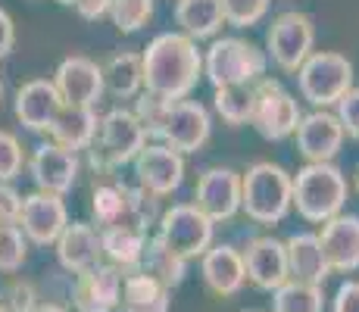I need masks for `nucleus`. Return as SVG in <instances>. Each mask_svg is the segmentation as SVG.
<instances>
[{"label":"nucleus","mask_w":359,"mask_h":312,"mask_svg":"<svg viewBox=\"0 0 359 312\" xmlns=\"http://www.w3.org/2000/svg\"><path fill=\"white\" fill-rule=\"evenodd\" d=\"M144 91L182 100L197 88L203 75V50H197V41L184 32H163L144 47Z\"/></svg>","instance_id":"f257e3e1"},{"label":"nucleus","mask_w":359,"mask_h":312,"mask_svg":"<svg viewBox=\"0 0 359 312\" xmlns=\"http://www.w3.org/2000/svg\"><path fill=\"white\" fill-rule=\"evenodd\" d=\"M291 206L306 222L322 225L344 212V203L350 197L347 175L334 163H306L297 175H291Z\"/></svg>","instance_id":"f03ea898"},{"label":"nucleus","mask_w":359,"mask_h":312,"mask_svg":"<svg viewBox=\"0 0 359 312\" xmlns=\"http://www.w3.org/2000/svg\"><path fill=\"white\" fill-rule=\"evenodd\" d=\"M147 131H144L141 119L135 116V109H109L97 125L91 147L85 150L88 163L97 175H113L116 169L135 163V156L144 150L147 144Z\"/></svg>","instance_id":"7ed1b4c3"},{"label":"nucleus","mask_w":359,"mask_h":312,"mask_svg":"<svg viewBox=\"0 0 359 312\" xmlns=\"http://www.w3.org/2000/svg\"><path fill=\"white\" fill-rule=\"evenodd\" d=\"M291 175L275 163H253L241 175V210L257 225H278L291 212Z\"/></svg>","instance_id":"20e7f679"},{"label":"nucleus","mask_w":359,"mask_h":312,"mask_svg":"<svg viewBox=\"0 0 359 312\" xmlns=\"http://www.w3.org/2000/svg\"><path fill=\"white\" fill-rule=\"evenodd\" d=\"M266 50L244 38H216L203 50V75L212 88L257 85L259 79H266Z\"/></svg>","instance_id":"39448f33"},{"label":"nucleus","mask_w":359,"mask_h":312,"mask_svg":"<svg viewBox=\"0 0 359 312\" xmlns=\"http://www.w3.org/2000/svg\"><path fill=\"white\" fill-rule=\"evenodd\" d=\"M300 97L316 109H328L353 88V62L334 50H313L297 69Z\"/></svg>","instance_id":"423d86ee"},{"label":"nucleus","mask_w":359,"mask_h":312,"mask_svg":"<svg viewBox=\"0 0 359 312\" xmlns=\"http://www.w3.org/2000/svg\"><path fill=\"white\" fill-rule=\"evenodd\" d=\"M300 107L297 97L287 91L281 81L275 79H259L253 85V109H250V125L257 128L259 137L266 141H285L300 125Z\"/></svg>","instance_id":"0eeeda50"},{"label":"nucleus","mask_w":359,"mask_h":312,"mask_svg":"<svg viewBox=\"0 0 359 312\" xmlns=\"http://www.w3.org/2000/svg\"><path fill=\"white\" fill-rule=\"evenodd\" d=\"M212 231L216 222L206 219L194 203H175L163 210L156 222V238L169 250H175L182 259H197L212 247Z\"/></svg>","instance_id":"6e6552de"},{"label":"nucleus","mask_w":359,"mask_h":312,"mask_svg":"<svg viewBox=\"0 0 359 312\" xmlns=\"http://www.w3.org/2000/svg\"><path fill=\"white\" fill-rule=\"evenodd\" d=\"M316 47V25L306 13L287 10L272 19L266 34V57L281 69V72H297L303 60L313 53Z\"/></svg>","instance_id":"1a4fd4ad"},{"label":"nucleus","mask_w":359,"mask_h":312,"mask_svg":"<svg viewBox=\"0 0 359 312\" xmlns=\"http://www.w3.org/2000/svg\"><path fill=\"white\" fill-rule=\"evenodd\" d=\"M212 135V119L210 109L197 100H172L169 109H165L160 131H156V141L165 144V147L178 150V154H197Z\"/></svg>","instance_id":"9d476101"},{"label":"nucleus","mask_w":359,"mask_h":312,"mask_svg":"<svg viewBox=\"0 0 359 312\" xmlns=\"http://www.w3.org/2000/svg\"><path fill=\"white\" fill-rule=\"evenodd\" d=\"M135 184L156 197H169L184 182V156L165 144H144V150L135 156Z\"/></svg>","instance_id":"9b49d317"},{"label":"nucleus","mask_w":359,"mask_h":312,"mask_svg":"<svg viewBox=\"0 0 359 312\" xmlns=\"http://www.w3.org/2000/svg\"><path fill=\"white\" fill-rule=\"evenodd\" d=\"M66 225H69V210H66L63 197L44 194V191H34L29 197H22L19 228H22L25 240H32L38 247H53Z\"/></svg>","instance_id":"f8f14e48"},{"label":"nucleus","mask_w":359,"mask_h":312,"mask_svg":"<svg viewBox=\"0 0 359 312\" xmlns=\"http://www.w3.org/2000/svg\"><path fill=\"white\" fill-rule=\"evenodd\" d=\"M194 206L212 222H229L241 212V175L229 165H212L194 187Z\"/></svg>","instance_id":"ddd939ff"},{"label":"nucleus","mask_w":359,"mask_h":312,"mask_svg":"<svg viewBox=\"0 0 359 312\" xmlns=\"http://www.w3.org/2000/svg\"><path fill=\"white\" fill-rule=\"evenodd\" d=\"M53 88L69 107H97L103 97V66L88 57H66L53 72Z\"/></svg>","instance_id":"4468645a"},{"label":"nucleus","mask_w":359,"mask_h":312,"mask_svg":"<svg viewBox=\"0 0 359 312\" xmlns=\"http://www.w3.org/2000/svg\"><path fill=\"white\" fill-rule=\"evenodd\" d=\"M79 169H81L79 154H72V150L60 147V144H53V141L38 144L29 159V175H32L34 187L44 194H57V197L72 191L75 178H79Z\"/></svg>","instance_id":"2eb2a0df"},{"label":"nucleus","mask_w":359,"mask_h":312,"mask_svg":"<svg viewBox=\"0 0 359 312\" xmlns=\"http://www.w3.org/2000/svg\"><path fill=\"white\" fill-rule=\"evenodd\" d=\"M297 154L306 163H331L344 147V125L337 122L334 113L328 109H313V113L300 116L297 125Z\"/></svg>","instance_id":"dca6fc26"},{"label":"nucleus","mask_w":359,"mask_h":312,"mask_svg":"<svg viewBox=\"0 0 359 312\" xmlns=\"http://www.w3.org/2000/svg\"><path fill=\"white\" fill-rule=\"evenodd\" d=\"M122 278H126V272L109 266V262H97L88 272H79L72 284V306L79 312H116Z\"/></svg>","instance_id":"f3484780"},{"label":"nucleus","mask_w":359,"mask_h":312,"mask_svg":"<svg viewBox=\"0 0 359 312\" xmlns=\"http://www.w3.org/2000/svg\"><path fill=\"white\" fill-rule=\"evenodd\" d=\"M244 272H247V281L253 284L257 290H278L291 275H287V253H285V240L278 238H253L247 244L244 253Z\"/></svg>","instance_id":"a211bd4d"},{"label":"nucleus","mask_w":359,"mask_h":312,"mask_svg":"<svg viewBox=\"0 0 359 312\" xmlns=\"http://www.w3.org/2000/svg\"><path fill=\"white\" fill-rule=\"evenodd\" d=\"M322 253L328 259L331 272H356L359 269V216L337 212L334 219L322 222L319 231Z\"/></svg>","instance_id":"6ab92c4d"},{"label":"nucleus","mask_w":359,"mask_h":312,"mask_svg":"<svg viewBox=\"0 0 359 312\" xmlns=\"http://www.w3.org/2000/svg\"><path fill=\"white\" fill-rule=\"evenodd\" d=\"M60 107H63V100H60L50 79H32L16 91V119L34 135L50 131Z\"/></svg>","instance_id":"aec40b11"},{"label":"nucleus","mask_w":359,"mask_h":312,"mask_svg":"<svg viewBox=\"0 0 359 312\" xmlns=\"http://www.w3.org/2000/svg\"><path fill=\"white\" fill-rule=\"evenodd\" d=\"M53 247H57L60 266H63L66 272H72V275L88 272V269H94L103 259L100 228L88 225V222H69Z\"/></svg>","instance_id":"412c9836"},{"label":"nucleus","mask_w":359,"mask_h":312,"mask_svg":"<svg viewBox=\"0 0 359 312\" xmlns=\"http://www.w3.org/2000/svg\"><path fill=\"white\" fill-rule=\"evenodd\" d=\"M200 275L216 297H234L247 281L244 256L231 244H216L200 256Z\"/></svg>","instance_id":"4be33fe9"},{"label":"nucleus","mask_w":359,"mask_h":312,"mask_svg":"<svg viewBox=\"0 0 359 312\" xmlns=\"http://www.w3.org/2000/svg\"><path fill=\"white\" fill-rule=\"evenodd\" d=\"M97 125H100V116L94 113V107H69V103H63L47 135L60 147L81 154V150L91 147L94 135H97Z\"/></svg>","instance_id":"5701e85b"},{"label":"nucleus","mask_w":359,"mask_h":312,"mask_svg":"<svg viewBox=\"0 0 359 312\" xmlns=\"http://www.w3.org/2000/svg\"><path fill=\"white\" fill-rule=\"evenodd\" d=\"M285 253H287V275L294 281H309V284H325V278L331 275L328 259L322 253L319 234H291L285 240Z\"/></svg>","instance_id":"b1692460"},{"label":"nucleus","mask_w":359,"mask_h":312,"mask_svg":"<svg viewBox=\"0 0 359 312\" xmlns=\"http://www.w3.org/2000/svg\"><path fill=\"white\" fill-rule=\"evenodd\" d=\"M169 294L172 290L160 284L154 275L141 272H126L122 278V294L116 312H169Z\"/></svg>","instance_id":"393cba45"},{"label":"nucleus","mask_w":359,"mask_h":312,"mask_svg":"<svg viewBox=\"0 0 359 312\" xmlns=\"http://www.w3.org/2000/svg\"><path fill=\"white\" fill-rule=\"evenodd\" d=\"M100 247L109 266L122 269V272H135L141 269L144 247H147V234L128 225H107L100 228Z\"/></svg>","instance_id":"a878e982"},{"label":"nucleus","mask_w":359,"mask_h":312,"mask_svg":"<svg viewBox=\"0 0 359 312\" xmlns=\"http://www.w3.org/2000/svg\"><path fill=\"white\" fill-rule=\"evenodd\" d=\"M175 22L188 38H216L225 25V13L219 0H175Z\"/></svg>","instance_id":"bb28decb"},{"label":"nucleus","mask_w":359,"mask_h":312,"mask_svg":"<svg viewBox=\"0 0 359 312\" xmlns=\"http://www.w3.org/2000/svg\"><path fill=\"white\" fill-rule=\"evenodd\" d=\"M103 88L119 100H135L144 91V66L141 53H116L103 66Z\"/></svg>","instance_id":"cd10ccee"},{"label":"nucleus","mask_w":359,"mask_h":312,"mask_svg":"<svg viewBox=\"0 0 359 312\" xmlns=\"http://www.w3.org/2000/svg\"><path fill=\"white\" fill-rule=\"evenodd\" d=\"M141 272L154 275L156 281L172 290L184 281V275H188V259H182V256H178L175 250L165 247L160 238H147L144 259H141Z\"/></svg>","instance_id":"c85d7f7f"},{"label":"nucleus","mask_w":359,"mask_h":312,"mask_svg":"<svg viewBox=\"0 0 359 312\" xmlns=\"http://www.w3.org/2000/svg\"><path fill=\"white\" fill-rule=\"evenodd\" d=\"M322 309H325L322 284L287 278L278 290H272V312H322Z\"/></svg>","instance_id":"c756f323"},{"label":"nucleus","mask_w":359,"mask_h":312,"mask_svg":"<svg viewBox=\"0 0 359 312\" xmlns=\"http://www.w3.org/2000/svg\"><path fill=\"white\" fill-rule=\"evenodd\" d=\"M126 197H128V184L119 182H100L91 191V216L97 222V228L107 225H119L126 216Z\"/></svg>","instance_id":"7c9ffc66"},{"label":"nucleus","mask_w":359,"mask_h":312,"mask_svg":"<svg viewBox=\"0 0 359 312\" xmlns=\"http://www.w3.org/2000/svg\"><path fill=\"white\" fill-rule=\"evenodd\" d=\"M219 119L231 128L238 125H250V109H253V85H229V88H216L212 97Z\"/></svg>","instance_id":"2f4dec72"},{"label":"nucleus","mask_w":359,"mask_h":312,"mask_svg":"<svg viewBox=\"0 0 359 312\" xmlns=\"http://www.w3.org/2000/svg\"><path fill=\"white\" fill-rule=\"evenodd\" d=\"M160 200L156 194L144 191L137 184H128V197H126V216H122L119 225H128V228H137V231L147 234L150 228L160 222L163 210H160Z\"/></svg>","instance_id":"473e14b6"},{"label":"nucleus","mask_w":359,"mask_h":312,"mask_svg":"<svg viewBox=\"0 0 359 312\" xmlns=\"http://www.w3.org/2000/svg\"><path fill=\"white\" fill-rule=\"evenodd\" d=\"M109 19L116 32L135 34L154 19V0H113L109 4Z\"/></svg>","instance_id":"72a5a7b5"},{"label":"nucleus","mask_w":359,"mask_h":312,"mask_svg":"<svg viewBox=\"0 0 359 312\" xmlns=\"http://www.w3.org/2000/svg\"><path fill=\"white\" fill-rule=\"evenodd\" d=\"M29 256V240H25L22 228L10 225V228H0V272H19Z\"/></svg>","instance_id":"f704fd0d"},{"label":"nucleus","mask_w":359,"mask_h":312,"mask_svg":"<svg viewBox=\"0 0 359 312\" xmlns=\"http://www.w3.org/2000/svg\"><path fill=\"white\" fill-rule=\"evenodd\" d=\"M219 4H222L225 22L234 25V29H250L259 19H266L272 0H219Z\"/></svg>","instance_id":"c9c22d12"},{"label":"nucleus","mask_w":359,"mask_h":312,"mask_svg":"<svg viewBox=\"0 0 359 312\" xmlns=\"http://www.w3.org/2000/svg\"><path fill=\"white\" fill-rule=\"evenodd\" d=\"M172 100H165V97H156L150 91H141L135 97V116L141 119L144 131H147V137H156V131H160V122L165 116V109H169Z\"/></svg>","instance_id":"e433bc0d"},{"label":"nucleus","mask_w":359,"mask_h":312,"mask_svg":"<svg viewBox=\"0 0 359 312\" xmlns=\"http://www.w3.org/2000/svg\"><path fill=\"white\" fill-rule=\"evenodd\" d=\"M22 165H25V156H22L19 137L10 135V131H0V184H10L13 178H19Z\"/></svg>","instance_id":"4c0bfd02"},{"label":"nucleus","mask_w":359,"mask_h":312,"mask_svg":"<svg viewBox=\"0 0 359 312\" xmlns=\"http://www.w3.org/2000/svg\"><path fill=\"white\" fill-rule=\"evenodd\" d=\"M0 306H6L10 312H32L38 306V294H34V284L32 281H19L13 278L0 290Z\"/></svg>","instance_id":"58836bf2"},{"label":"nucleus","mask_w":359,"mask_h":312,"mask_svg":"<svg viewBox=\"0 0 359 312\" xmlns=\"http://www.w3.org/2000/svg\"><path fill=\"white\" fill-rule=\"evenodd\" d=\"M334 116L344 125V135L359 141V88L356 85L334 103Z\"/></svg>","instance_id":"ea45409f"},{"label":"nucleus","mask_w":359,"mask_h":312,"mask_svg":"<svg viewBox=\"0 0 359 312\" xmlns=\"http://www.w3.org/2000/svg\"><path fill=\"white\" fill-rule=\"evenodd\" d=\"M19 206H22V194L13 184H0V228L19 225Z\"/></svg>","instance_id":"a19ab883"},{"label":"nucleus","mask_w":359,"mask_h":312,"mask_svg":"<svg viewBox=\"0 0 359 312\" xmlns=\"http://www.w3.org/2000/svg\"><path fill=\"white\" fill-rule=\"evenodd\" d=\"M331 312H359V281L356 278L344 281L341 287H337Z\"/></svg>","instance_id":"79ce46f5"},{"label":"nucleus","mask_w":359,"mask_h":312,"mask_svg":"<svg viewBox=\"0 0 359 312\" xmlns=\"http://www.w3.org/2000/svg\"><path fill=\"white\" fill-rule=\"evenodd\" d=\"M109 4L113 0H75V13H79L81 19H88V22H97V19L109 16Z\"/></svg>","instance_id":"37998d69"},{"label":"nucleus","mask_w":359,"mask_h":312,"mask_svg":"<svg viewBox=\"0 0 359 312\" xmlns=\"http://www.w3.org/2000/svg\"><path fill=\"white\" fill-rule=\"evenodd\" d=\"M13 47H16V25H13L10 13L0 6V60L10 57Z\"/></svg>","instance_id":"c03bdc74"},{"label":"nucleus","mask_w":359,"mask_h":312,"mask_svg":"<svg viewBox=\"0 0 359 312\" xmlns=\"http://www.w3.org/2000/svg\"><path fill=\"white\" fill-rule=\"evenodd\" d=\"M32 312H66L63 306H57V303H38Z\"/></svg>","instance_id":"a18cd8bd"},{"label":"nucleus","mask_w":359,"mask_h":312,"mask_svg":"<svg viewBox=\"0 0 359 312\" xmlns=\"http://www.w3.org/2000/svg\"><path fill=\"white\" fill-rule=\"evenodd\" d=\"M57 4H63V6H72V4H75V0H57Z\"/></svg>","instance_id":"49530a36"},{"label":"nucleus","mask_w":359,"mask_h":312,"mask_svg":"<svg viewBox=\"0 0 359 312\" xmlns=\"http://www.w3.org/2000/svg\"><path fill=\"white\" fill-rule=\"evenodd\" d=\"M0 100H4V79H0Z\"/></svg>","instance_id":"de8ad7c7"},{"label":"nucleus","mask_w":359,"mask_h":312,"mask_svg":"<svg viewBox=\"0 0 359 312\" xmlns=\"http://www.w3.org/2000/svg\"><path fill=\"white\" fill-rule=\"evenodd\" d=\"M356 194H359V169H356Z\"/></svg>","instance_id":"09e8293b"},{"label":"nucleus","mask_w":359,"mask_h":312,"mask_svg":"<svg viewBox=\"0 0 359 312\" xmlns=\"http://www.w3.org/2000/svg\"><path fill=\"white\" fill-rule=\"evenodd\" d=\"M0 312H10V309H6V306H0Z\"/></svg>","instance_id":"8fccbe9b"},{"label":"nucleus","mask_w":359,"mask_h":312,"mask_svg":"<svg viewBox=\"0 0 359 312\" xmlns=\"http://www.w3.org/2000/svg\"><path fill=\"white\" fill-rule=\"evenodd\" d=\"M250 312H259V309H250Z\"/></svg>","instance_id":"3c124183"}]
</instances>
